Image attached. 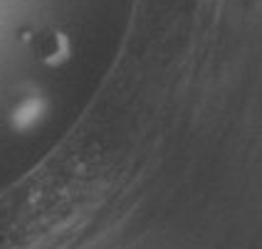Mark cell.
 I'll return each mask as SVG.
<instances>
[{
    "label": "cell",
    "mask_w": 262,
    "mask_h": 249,
    "mask_svg": "<svg viewBox=\"0 0 262 249\" xmlns=\"http://www.w3.org/2000/svg\"><path fill=\"white\" fill-rule=\"evenodd\" d=\"M32 52L45 67H62L72 55V42L62 30L45 28L32 37Z\"/></svg>",
    "instance_id": "6da1fadb"
}]
</instances>
